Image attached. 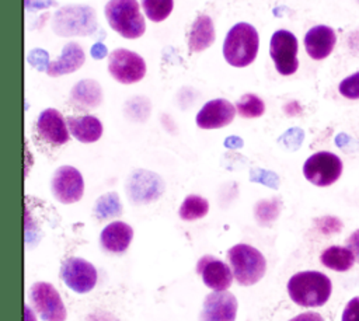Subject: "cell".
Instances as JSON below:
<instances>
[{"label": "cell", "instance_id": "cell-1", "mask_svg": "<svg viewBox=\"0 0 359 321\" xmlns=\"http://www.w3.org/2000/svg\"><path fill=\"white\" fill-rule=\"evenodd\" d=\"M332 292L331 280L317 271H303L294 273L287 282V293L293 303L302 307L324 306Z\"/></svg>", "mask_w": 359, "mask_h": 321}, {"label": "cell", "instance_id": "cell-2", "mask_svg": "<svg viewBox=\"0 0 359 321\" xmlns=\"http://www.w3.org/2000/svg\"><path fill=\"white\" fill-rule=\"evenodd\" d=\"M259 36L257 29L247 22L231 27L223 42V56L234 67H245L254 62L258 53Z\"/></svg>", "mask_w": 359, "mask_h": 321}, {"label": "cell", "instance_id": "cell-3", "mask_svg": "<svg viewBox=\"0 0 359 321\" xmlns=\"http://www.w3.org/2000/svg\"><path fill=\"white\" fill-rule=\"evenodd\" d=\"M233 275L238 285L251 286L259 282L266 271L264 255L248 244H236L227 251Z\"/></svg>", "mask_w": 359, "mask_h": 321}, {"label": "cell", "instance_id": "cell-4", "mask_svg": "<svg viewBox=\"0 0 359 321\" xmlns=\"http://www.w3.org/2000/svg\"><path fill=\"white\" fill-rule=\"evenodd\" d=\"M105 17L109 27L123 38L135 39L144 34V20L136 0H109Z\"/></svg>", "mask_w": 359, "mask_h": 321}, {"label": "cell", "instance_id": "cell-5", "mask_svg": "<svg viewBox=\"0 0 359 321\" xmlns=\"http://www.w3.org/2000/svg\"><path fill=\"white\" fill-rule=\"evenodd\" d=\"M303 174L311 184L317 186H328L341 177L342 161L334 153L318 151L306 160Z\"/></svg>", "mask_w": 359, "mask_h": 321}, {"label": "cell", "instance_id": "cell-6", "mask_svg": "<svg viewBox=\"0 0 359 321\" xmlns=\"http://www.w3.org/2000/svg\"><path fill=\"white\" fill-rule=\"evenodd\" d=\"M108 70L111 76L122 83L132 84L140 81L146 74V63L143 57L129 49H115L108 59Z\"/></svg>", "mask_w": 359, "mask_h": 321}, {"label": "cell", "instance_id": "cell-7", "mask_svg": "<svg viewBox=\"0 0 359 321\" xmlns=\"http://www.w3.org/2000/svg\"><path fill=\"white\" fill-rule=\"evenodd\" d=\"M297 39L292 32L286 29L273 32L269 45V55L279 74L290 76L297 70Z\"/></svg>", "mask_w": 359, "mask_h": 321}, {"label": "cell", "instance_id": "cell-8", "mask_svg": "<svg viewBox=\"0 0 359 321\" xmlns=\"http://www.w3.org/2000/svg\"><path fill=\"white\" fill-rule=\"evenodd\" d=\"M53 25L59 35H84L94 31L95 15L86 6H69L55 15Z\"/></svg>", "mask_w": 359, "mask_h": 321}, {"label": "cell", "instance_id": "cell-9", "mask_svg": "<svg viewBox=\"0 0 359 321\" xmlns=\"http://www.w3.org/2000/svg\"><path fill=\"white\" fill-rule=\"evenodd\" d=\"M29 294L36 313L43 321L66 320L65 304L53 285L48 282H36L31 286Z\"/></svg>", "mask_w": 359, "mask_h": 321}, {"label": "cell", "instance_id": "cell-10", "mask_svg": "<svg viewBox=\"0 0 359 321\" xmlns=\"http://www.w3.org/2000/svg\"><path fill=\"white\" fill-rule=\"evenodd\" d=\"M60 278L69 289L84 294L94 289L97 283V269L88 261L72 257L63 262L60 268Z\"/></svg>", "mask_w": 359, "mask_h": 321}, {"label": "cell", "instance_id": "cell-11", "mask_svg": "<svg viewBox=\"0 0 359 321\" xmlns=\"http://www.w3.org/2000/svg\"><path fill=\"white\" fill-rule=\"evenodd\" d=\"M52 193L60 203L79 202L84 192V181L80 171L72 165L59 167L52 178Z\"/></svg>", "mask_w": 359, "mask_h": 321}, {"label": "cell", "instance_id": "cell-12", "mask_svg": "<svg viewBox=\"0 0 359 321\" xmlns=\"http://www.w3.org/2000/svg\"><path fill=\"white\" fill-rule=\"evenodd\" d=\"M164 189L161 178L150 171L137 170L128 181V193L135 203H149L157 199Z\"/></svg>", "mask_w": 359, "mask_h": 321}, {"label": "cell", "instance_id": "cell-13", "mask_svg": "<svg viewBox=\"0 0 359 321\" xmlns=\"http://www.w3.org/2000/svg\"><path fill=\"white\" fill-rule=\"evenodd\" d=\"M196 272L202 276L203 283L215 292L227 290L234 276L227 264L212 255H205L198 261Z\"/></svg>", "mask_w": 359, "mask_h": 321}, {"label": "cell", "instance_id": "cell-14", "mask_svg": "<svg viewBox=\"0 0 359 321\" xmlns=\"http://www.w3.org/2000/svg\"><path fill=\"white\" fill-rule=\"evenodd\" d=\"M237 299L230 292H213L205 297L199 321H236Z\"/></svg>", "mask_w": 359, "mask_h": 321}, {"label": "cell", "instance_id": "cell-15", "mask_svg": "<svg viewBox=\"0 0 359 321\" xmlns=\"http://www.w3.org/2000/svg\"><path fill=\"white\" fill-rule=\"evenodd\" d=\"M236 115V107L223 98L206 102L196 115V125L202 129H219L227 126Z\"/></svg>", "mask_w": 359, "mask_h": 321}, {"label": "cell", "instance_id": "cell-16", "mask_svg": "<svg viewBox=\"0 0 359 321\" xmlns=\"http://www.w3.org/2000/svg\"><path fill=\"white\" fill-rule=\"evenodd\" d=\"M36 130L39 136L50 144L60 146L69 140V130L66 122L62 114L53 108H48L41 112L36 122Z\"/></svg>", "mask_w": 359, "mask_h": 321}, {"label": "cell", "instance_id": "cell-17", "mask_svg": "<svg viewBox=\"0 0 359 321\" xmlns=\"http://www.w3.org/2000/svg\"><path fill=\"white\" fill-rule=\"evenodd\" d=\"M337 35L332 28L327 25H316L304 35V48L309 56L314 60L325 59L334 49Z\"/></svg>", "mask_w": 359, "mask_h": 321}, {"label": "cell", "instance_id": "cell-18", "mask_svg": "<svg viewBox=\"0 0 359 321\" xmlns=\"http://www.w3.org/2000/svg\"><path fill=\"white\" fill-rule=\"evenodd\" d=\"M133 238V230L123 221H112L101 231V245L114 254L125 252Z\"/></svg>", "mask_w": 359, "mask_h": 321}, {"label": "cell", "instance_id": "cell-19", "mask_svg": "<svg viewBox=\"0 0 359 321\" xmlns=\"http://www.w3.org/2000/svg\"><path fill=\"white\" fill-rule=\"evenodd\" d=\"M84 59H86V56H84L81 46L74 42H70L63 46L62 56L57 60L49 62L46 64V73L50 77L69 74V73L77 70L79 67H81L84 63Z\"/></svg>", "mask_w": 359, "mask_h": 321}, {"label": "cell", "instance_id": "cell-20", "mask_svg": "<svg viewBox=\"0 0 359 321\" xmlns=\"http://www.w3.org/2000/svg\"><path fill=\"white\" fill-rule=\"evenodd\" d=\"M67 126L73 137L81 143L97 142L102 135V123L93 115L69 116Z\"/></svg>", "mask_w": 359, "mask_h": 321}, {"label": "cell", "instance_id": "cell-21", "mask_svg": "<svg viewBox=\"0 0 359 321\" xmlns=\"http://www.w3.org/2000/svg\"><path fill=\"white\" fill-rule=\"evenodd\" d=\"M215 41V27L209 15H199L189 31L188 48L191 52L198 53L208 49Z\"/></svg>", "mask_w": 359, "mask_h": 321}, {"label": "cell", "instance_id": "cell-22", "mask_svg": "<svg viewBox=\"0 0 359 321\" xmlns=\"http://www.w3.org/2000/svg\"><path fill=\"white\" fill-rule=\"evenodd\" d=\"M72 101L83 109H91L101 104L102 91L94 80H81L72 90Z\"/></svg>", "mask_w": 359, "mask_h": 321}, {"label": "cell", "instance_id": "cell-23", "mask_svg": "<svg viewBox=\"0 0 359 321\" xmlns=\"http://www.w3.org/2000/svg\"><path fill=\"white\" fill-rule=\"evenodd\" d=\"M320 261L328 269H332L337 272H346L353 266L355 257L348 247L332 245L323 251Z\"/></svg>", "mask_w": 359, "mask_h": 321}, {"label": "cell", "instance_id": "cell-24", "mask_svg": "<svg viewBox=\"0 0 359 321\" xmlns=\"http://www.w3.org/2000/svg\"><path fill=\"white\" fill-rule=\"evenodd\" d=\"M209 212V202L199 195H188L180 206L178 214L185 221L202 219Z\"/></svg>", "mask_w": 359, "mask_h": 321}, {"label": "cell", "instance_id": "cell-25", "mask_svg": "<svg viewBox=\"0 0 359 321\" xmlns=\"http://www.w3.org/2000/svg\"><path fill=\"white\" fill-rule=\"evenodd\" d=\"M236 109L243 118H258L265 111L264 101L255 94H244L236 104Z\"/></svg>", "mask_w": 359, "mask_h": 321}, {"label": "cell", "instance_id": "cell-26", "mask_svg": "<svg viewBox=\"0 0 359 321\" xmlns=\"http://www.w3.org/2000/svg\"><path fill=\"white\" fill-rule=\"evenodd\" d=\"M94 212H95V216L100 220L109 219V217H114V216H119L121 212H122V207H121V202H119L118 195L115 192H109V193L102 195L97 200Z\"/></svg>", "mask_w": 359, "mask_h": 321}, {"label": "cell", "instance_id": "cell-27", "mask_svg": "<svg viewBox=\"0 0 359 321\" xmlns=\"http://www.w3.org/2000/svg\"><path fill=\"white\" fill-rule=\"evenodd\" d=\"M142 7L147 15L154 22L165 20L172 11V0H142Z\"/></svg>", "mask_w": 359, "mask_h": 321}, {"label": "cell", "instance_id": "cell-28", "mask_svg": "<svg viewBox=\"0 0 359 321\" xmlns=\"http://www.w3.org/2000/svg\"><path fill=\"white\" fill-rule=\"evenodd\" d=\"M280 213L279 199L261 200L255 206V219L261 226H269Z\"/></svg>", "mask_w": 359, "mask_h": 321}, {"label": "cell", "instance_id": "cell-29", "mask_svg": "<svg viewBox=\"0 0 359 321\" xmlns=\"http://www.w3.org/2000/svg\"><path fill=\"white\" fill-rule=\"evenodd\" d=\"M338 90L341 95L348 100H359V71L344 78L339 83Z\"/></svg>", "mask_w": 359, "mask_h": 321}, {"label": "cell", "instance_id": "cell-30", "mask_svg": "<svg viewBox=\"0 0 359 321\" xmlns=\"http://www.w3.org/2000/svg\"><path fill=\"white\" fill-rule=\"evenodd\" d=\"M316 224L323 234H334L342 230V221L334 216H324L321 219H317Z\"/></svg>", "mask_w": 359, "mask_h": 321}, {"label": "cell", "instance_id": "cell-31", "mask_svg": "<svg viewBox=\"0 0 359 321\" xmlns=\"http://www.w3.org/2000/svg\"><path fill=\"white\" fill-rule=\"evenodd\" d=\"M341 321H359V296L348 301L342 311Z\"/></svg>", "mask_w": 359, "mask_h": 321}, {"label": "cell", "instance_id": "cell-32", "mask_svg": "<svg viewBox=\"0 0 359 321\" xmlns=\"http://www.w3.org/2000/svg\"><path fill=\"white\" fill-rule=\"evenodd\" d=\"M346 245L352 251L355 261L359 262V228L349 235V238L346 240Z\"/></svg>", "mask_w": 359, "mask_h": 321}, {"label": "cell", "instance_id": "cell-33", "mask_svg": "<svg viewBox=\"0 0 359 321\" xmlns=\"http://www.w3.org/2000/svg\"><path fill=\"white\" fill-rule=\"evenodd\" d=\"M289 321H324V318H323L318 313L307 311V313H302V314L293 317V318L289 320Z\"/></svg>", "mask_w": 359, "mask_h": 321}, {"label": "cell", "instance_id": "cell-34", "mask_svg": "<svg viewBox=\"0 0 359 321\" xmlns=\"http://www.w3.org/2000/svg\"><path fill=\"white\" fill-rule=\"evenodd\" d=\"M87 321H118L111 313L107 311H97L87 317Z\"/></svg>", "mask_w": 359, "mask_h": 321}, {"label": "cell", "instance_id": "cell-35", "mask_svg": "<svg viewBox=\"0 0 359 321\" xmlns=\"http://www.w3.org/2000/svg\"><path fill=\"white\" fill-rule=\"evenodd\" d=\"M348 45H349V48H351L353 52L359 53V31H355V32H352V34L349 35V38H348Z\"/></svg>", "mask_w": 359, "mask_h": 321}, {"label": "cell", "instance_id": "cell-36", "mask_svg": "<svg viewBox=\"0 0 359 321\" xmlns=\"http://www.w3.org/2000/svg\"><path fill=\"white\" fill-rule=\"evenodd\" d=\"M335 143H337V146L338 147H345L346 144H349V143H352V139L348 136V135H345V133H341V135H338L337 136V139H335Z\"/></svg>", "mask_w": 359, "mask_h": 321}, {"label": "cell", "instance_id": "cell-37", "mask_svg": "<svg viewBox=\"0 0 359 321\" xmlns=\"http://www.w3.org/2000/svg\"><path fill=\"white\" fill-rule=\"evenodd\" d=\"M25 321H36L35 315L32 314V311L28 306H25Z\"/></svg>", "mask_w": 359, "mask_h": 321}]
</instances>
